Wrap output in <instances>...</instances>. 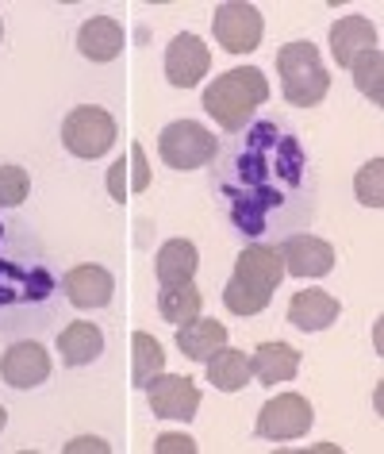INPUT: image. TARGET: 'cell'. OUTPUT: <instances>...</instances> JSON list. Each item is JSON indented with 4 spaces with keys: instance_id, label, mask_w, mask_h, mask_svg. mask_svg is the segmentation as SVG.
I'll return each instance as SVG.
<instances>
[{
    "instance_id": "obj_1",
    "label": "cell",
    "mask_w": 384,
    "mask_h": 454,
    "mask_svg": "<svg viewBox=\"0 0 384 454\" xmlns=\"http://www.w3.org/2000/svg\"><path fill=\"white\" fill-rule=\"evenodd\" d=\"M211 197L231 231L250 243H280L311 227L319 208L308 146L280 116L254 120L234 131L208 166Z\"/></svg>"
},
{
    "instance_id": "obj_2",
    "label": "cell",
    "mask_w": 384,
    "mask_h": 454,
    "mask_svg": "<svg viewBox=\"0 0 384 454\" xmlns=\"http://www.w3.org/2000/svg\"><path fill=\"white\" fill-rule=\"evenodd\" d=\"M58 278L24 220H0V339L42 332L54 316Z\"/></svg>"
},
{
    "instance_id": "obj_3",
    "label": "cell",
    "mask_w": 384,
    "mask_h": 454,
    "mask_svg": "<svg viewBox=\"0 0 384 454\" xmlns=\"http://www.w3.org/2000/svg\"><path fill=\"white\" fill-rule=\"evenodd\" d=\"M269 100V82L257 66H234L204 89V112L223 131H242L254 123V112Z\"/></svg>"
},
{
    "instance_id": "obj_4",
    "label": "cell",
    "mask_w": 384,
    "mask_h": 454,
    "mask_svg": "<svg viewBox=\"0 0 384 454\" xmlns=\"http://www.w3.org/2000/svg\"><path fill=\"white\" fill-rule=\"evenodd\" d=\"M277 74H280V93L296 108L323 105L326 89H331V74L319 59V47L308 39H292L277 51Z\"/></svg>"
},
{
    "instance_id": "obj_5",
    "label": "cell",
    "mask_w": 384,
    "mask_h": 454,
    "mask_svg": "<svg viewBox=\"0 0 384 454\" xmlns=\"http://www.w3.org/2000/svg\"><path fill=\"white\" fill-rule=\"evenodd\" d=\"M116 135H119V128H116V120H111V112L96 108V105H81L62 120V146L73 158H85V162L104 158L111 151V143H116Z\"/></svg>"
},
{
    "instance_id": "obj_6",
    "label": "cell",
    "mask_w": 384,
    "mask_h": 454,
    "mask_svg": "<svg viewBox=\"0 0 384 454\" xmlns=\"http://www.w3.org/2000/svg\"><path fill=\"white\" fill-rule=\"evenodd\" d=\"M216 151H219L216 135H211L204 123H196V120H173L162 131V139H157V154H162V162L169 169H180V174H185V169L211 166Z\"/></svg>"
},
{
    "instance_id": "obj_7",
    "label": "cell",
    "mask_w": 384,
    "mask_h": 454,
    "mask_svg": "<svg viewBox=\"0 0 384 454\" xmlns=\"http://www.w3.org/2000/svg\"><path fill=\"white\" fill-rule=\"evenodd\" d=\"M211 31H216V43L227 54H250L262 47L265 35V20L254 4L246 0H231V4H219L216 16H211Z\"/></svg>"
},
{
    "instance_id": "obj_8",
    "label": "cell",
    "mask_w": 384,
    "mask_h": 454,
    "mask_svg": "<svg viewBox=\"0 0 384 454\" xmlns=\"http://www.w3.org/2000/svg\"><path fill=\"white\" fill-rule=\"evenodd\" d=\"M315 424V408L308 404V396L300 393H280L273 401L262 404L257 412V435L269 442H288V439H303L308 427Z\"/></svg>"
},
{
    "instance_id": "obj_9",
    "label": "cell",
    "mask_w": 384,
    "mask_h": 454,
    "mask_svg": "<svg viewBox=\"0 0 384 454\" xmlns=\"http://www.w3.org/2000/svg\"><path fill=\"white\" fill-rule=\"evenodd\" d=\"M277 251H280V262H285V274H292V278L315 281V278H326L334 270V247L326 239H315L308 231L280 239Z\"/></svg>"
},
{
    "instance_id": "obj_10",
    "label": "cell",
    "mask_w": 384,
    "mask_h": 454,
    "mask_svg": "<svg viewBox=\"0 0 384 454\" xmlns=\"http://www.w3.org/2000/svg\"><path fill=\"white\" fill-rule=\"evenodd\" d=\"M208 70H211V51H208V43L200 39V35H192V31L177 35L165 47V82L173 85V89L200 85Z\"/></svg>"
},
{
    "instance_id": "obj_11",
    "label": "cell",
    "mask_w": 384,
    "mask_h": 454,
    "mask_svg": "<svg viewBox=\"0 0 384 454\" xmlns=\"http://www.w3.org/2000/svg\"><path fill=\"white\" fill-rule=\"evenodd\" d=\"M146 396H150V412L162 419H192L200 408V389L196 381L185 378V373H157V378L146 385Z\"/></svg>"
},
{
    "instance_id": "obj_12",
    "label": "cell",
    "mask_w": 384,
    "mask_h": 454,
    "mask_svg": "<svg viewBox=\"0 0 384 454\" xmlns=\"http://www.w3.org/2000/svg\"><path fill=\"white\" fill-rule=\"evenodd\" d=\"M0 378L12 389H39L50 378V355L35 339H19L0 355Z\"/></svg>"
},
{
    "instance_id": "obj_13",
    "label": "cell",
    "mask_w": 384,
    "mask_h": 454,
    "mask_svg": "<svg viewBox=\"0 0 384 454\" xmlns=\"http://www.w3.org/2000/svg\"><path fill=\"white\" fill-rule=\"evenodd\" d=\"M62 293H65V301H70L73 309H85V312L88 309H108L111 293H116V278H111L104 266L85 262V266L65 270Z\"/></svg>"
},
{
    "instance_id": "obj_14",
    "label": "cell",
    "mask_w": 384,
    "mask_h": 454,
    "mask_svg": "<svg viewBox=\"0 0 384 454\" xmlns=\"http://www.w3.org/2000/svg\"><path fill=\"white\" fill-rule=\"evenodd\" d=\"M231 278H239V281H246V286H254V289L273 293L280 286V278H285L280 251L277 247H269V243H246L239 251V258H234V274Z\"/></svg>"
},
{
    "instance_id": "obj_15",
    "label": "cell",
    "mask_w": 384,
    "mask_h": 454,
    "mask_svg": "<svg viewBox=\"0 0 384 454\" xmlns=\"http://www.w3.org/2000/svg\"><path fill=\"white\" fill-rule=\"evenodd\" d=\"M338 316H342V304L323 289H300L288 301V324L296 332H326Z\"/></svg>"
},
{
    "instance_id": "obj_16",
    "label": "cell",
    "mask_w": 384,
    "mask_h": 454,
    "mask_svg": "<svg viewBox=\"0 0 384 454\" xmlns=\"http://www.w3.org/2000/svg\"><path fill=\"white\" fill-rule=\"evenodd\" d=\"M377 51V31L365 16H342L331 27V54L338 66H354L361 54Z\"/></svg>"
},
{
    "instance_id": "obj_17",
    "label": "cell",
    "mask_w": 384,
    "mask_h": 454,
    "mask_svg": "<svg viewBox=\"0 0 384 454\" xmlns=\"http://www.w3.org/2000/svg\"><path fill=\"white\" fill-rule=\"evenodd\" d=\"M58 355L65 366H93L104 355V332L88 320H73L58 332Z\"/></svg>"
},
{
    "instance_id": "obj_18",
    "label": "cell",
    "mask_w": 384,
    "mask_h": 454,
    "mask_svg": "<svg viewBox=\"0 0 384 454\" xmlns=\"http://www.w3.org/2000/svg\"><path fill=\"white\" fill-rule=\"evenodd\" d=\"M77 51H81L88 62H111V59H119V51H123V27L111 16L85 20L81 31H77Z\"/></svg>"
},
{
    "instance_id": "obj_19",
    "label": "cell",
    "mask_w": 384,
    "mask_h": 454,
    "mask_svg": "<svg viewBox=\"0 0 384 454\" xmlns=\"http://www.w3.org/2000/svg\"><path fill=\"white\" fill-rule=\"evenodd\" d=\"M300 370V350L288 343H262L250 355V373L257 378V385H280L292 381Z\"/></svg>"
},
{
    "instance_id": "obj_20",
    "label": "cell",
    "mask_w": 384,
    "mask_h": 454,
    "mask_svg": "<svg viewBox=\"0 0 384 454\" xmlns=\"http://www.w3.org/2000/svg\"><path fill=\"white\" fill-rule=\"evenodd\" d=\"M177 347H180V355L192 358V362H208L219 347H227V327H223L219 320L196 316V320L177 327Z\"/></svg>"
},
{
    "instance_id": "obj_21",
    "label": "cell",
    "mask_w": 384,
    "mask_h": 454,
    "mask_svg": "<svg viewBox=\"0 0 384 454\" xmlns=\"http://www.w3.org/2000/svg\"><path fill=\"white\" fill-rule=\"evenodd\" d=\"M196 266H200V254H196V243H188V239H169L157 247V254H154V274L162 286L192 281Z\"/></svg>"
},
{
    "instance_id": "obj_22",
    "label": "cell",
    "mask_w": 384,
    "mask_h": 454,
    "mask_svg": "<svg viewBox=\"0 0 384 454\" xmlns=\"http://www.w3.org/2000/svg\"><path fill=\"white\" fill-rule=\"evenodd\" d=\"M204 366H208V381L216 385L219 393H239V389H246V381L254 378L250 373V355L239 350V347H219Z\"/></svg>"
},
{
    "instance_id": "obj_23",
    "label": "cell",
    "mask_w": 384,
    "mask_h": 454,
    "mask_svg": "<svg viewBox=\"0 0 384 454\" xmlns=\"http://www.w3.org/2000/svg\"><path fill=\"white\" fill-rule=\"evenodd\" d=\"M200 309H204V293H200L192 281H180V286H162V293H157V312H162L165 324H188L196 320Z\"/></svg>"
},
{
    "instance_id": "obj_24",
    "label": "cell",
    "mask_w": 384,
    "mask_h": 454,
    "mask_svg": "<svg viewBox=\"0 0 384 454\" xmlns=\"http://www.w3.org/2000/svg\"><path fill=\"white\" fill-rule=\"evenodd\" d=\"M165 370V350L150 332H134L131 335V381L134 389H146L157 373Z\"/></svg>"
},
{
    "instance_id": "obj_25",
    "label": "cell",
    "mask_w": 384,
    "mask_h": 454,
    "mask_svg": "<svg viewBox=\"0 0 384 454\" xmlns=\"http://www.w3.org/2000/svg\"><path fill=\"white\" fill-rule=\"evenodd\" d=\"M354 70V85L361 97H369V105H384V54L369 51L349 66Z\"/></svg>"
},
{
    "instance_id": "obj_26",
    "label": "cell",
    "mask_w": 384,
    "mask_h": 454,
    "mask_svg": "<svg viewBox=\"0 0 384 454\" xmlns=\"http://www.w3.org/2000/svg\"><path fill=\"white\" fill-rule=\"evenodd\" d=\"M269 301H273V293L254 289L239 278H231L227 286H223V304H227V312H234V316H257L269 309Z\"/></svg>"
},
{
    "instance_id": "obj_27",
    "label": "cell",
    "mask_w": 384,
    "mask_h": 454,
    "mask_svg": "<svg viewBox=\"0 0 384 454\" xmlns=\"http://www.w3.org/2000/svg\"><path fill=\"white\" fill-rule=\"evenodd\" d=\"M354 192L365 208H384V158H369L354 177Z\"/></svg>"
},
{
    "instance_id": "obj_28",
    "label": "cell",
    "mask_w": 384,
    "mask_h": 454,
    "mask_svg": "<svg viewBox=\"0 0 384 454\" xmlns=\"http://www.w3.org/2000/svg\"><path fill=\"white\" fill-rule=\"evenodd\" d=\"M31 192V174L16 162L0 166V208H19Z\"/></svg>"
},
{
    "instance_id": "obj_29",
    "label": "cell",
    "mask_w": 384,
    "mask_h": 454,
    "mask_svg": "<svg viewBox=\"0 0 384 454\" xmlns=\"http://www.w3.org/2000/svg\"><path fill=\"white\" fill-rule=\"evenodd\" d=\"M131 192H146L150 189V162H146V151H142V143H131Z\"/></svg>"
},
{
    "instance_id": "obj_30",
    "label": "cell",
    "mask_w": 384,
    "mask_h": 454,
    "mask_svg": "<svg viewBox=\"0 0 384 454\" xmlns=\"http://www.w3.org/2000/svg\"><path fill=\"white\" fill-rule=\"evenodd\" d=\"M154 454H196V439L165 431V435H157V439H154Z\"/></svg>"
},
{
    "instance_id": "obj_31",
    "label": "cell",
    "mask_w": 384,
    "mask_h": 454,
    "mask_svg": "<svg viewBox=\"0 0 384 454\" xmlns=\"http://www.w3.org/2000/svg\"><path fill=\"white\" fill-rule=\"evenodd\" d=\"M108 192H111V200H127V192H131V177H127V166H123V158H119V162L116 166H111L108 169Z\"/></svg>"
},
{
    "instance_id": "obj_32",
    "label": "cell",
    "mask_w": 384,
    "mask_h": 454,
    "mask_svg": "<svg viewBox=\"0 0 384 454\" xmlns=\"http://www.w3.org/2000/svg\"><path fill=\"white\" fill-rule=\"evenodd\" d=\"M81 450H96V454H108L111 447H108L104 439H96V435H81V439L65 442V454H81Z\"/></svg>"
},
{
    "instance_id": "obj_33",
    "label": "cell",
    "mask_w": 384,
    "mask_h": 454,
    "mask_svg": "<svg viewBox=\"0 0 384 454\" xmlns=\"http://www.w3.org/2000/svg\"><path fill=\"white\" fill-rule=\"evenodd\" d=\"M4 427H8V408L0 404V431H4Z\"/></svg>"
},
{
    "instance_id": "obj_34",
    "label": "cell",
    "mask_w": 384,
    "mask_h": 454,
    "mask_svg": "<svg viewBox=\"0 0 384 454\" xmlns=\"http://www.w3.org/2000/svg\"><path fill=\"white\" fill-rule=\"evenodd\" d=\"M0 43H4V24H0Z\"/></svg>"
}]
</instances>
